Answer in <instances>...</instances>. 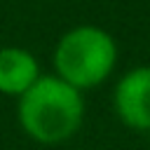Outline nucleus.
<instances>
[{"instance_id":"obj_1","label":"nucleus","mask_w":150,"mask_h":150,"mask_svg":"<svg viewBox=\"0 0 150 150\" xmlns=\"http://www.w3.org/2000/svg\"><path fill=\"white\" fill-rule=\"evenodd\" d=\"M19 124L42 145H61L70 141L84 120L82 94L56 75H40V80L19 96Z\"/></svg>"},{"instance_id":"obj_2","label":"nucleus","mask_w":150,"mask_h":150,"mask_svg":"<svg viewBox=\"0 0 150 150\" xmlns=\"http://www.w3.org/2000/svg\"><path fill=\"white\" fill-rule=\"evenodd\" d=\"M115 61V40L98 26H77L68 30L54 49L56 77L77 91L101 84L112 73Z\"/></svg>"},{"instance_id":"obj_3","label":"nucleus","mask_w":150,"mask_h":150,"mask_svg":"<svg viewBox=\"0 0 150 150\" xmlns=\"http://www.w3.org/2000/svg\"><path fill=\"white\" fill-rule=\"evenodd\" d=\"M112 105L129 129H150V66H138L122 75L112 94Z\"/></svg>"},{"instance_id":"obj_4","label":"nucleus","mask_w":150,"mask_h":150,"mask_svg":"<svg viewBox=\"0 0 150 150\" xmlns=\"http://www.w3.org/2000/svg\"><path fill=\"white\" fill-rule=\"evenodd\" d=\"M40 80V68L35 56L21 47L0 49V94L23 96Z\"/></svg>"}]
</instances>
